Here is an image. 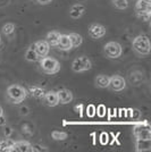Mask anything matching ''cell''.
I'll return each mask as SVG.
<instances>
[{
    "label": "cell",
    "mask_w": 151,
    "mask_h": 152,
    "mask_svg": "<svg viewBox=\"0 0 151 152\" xmlns=\"http://www.w3.org/2000/svg\"><path fill=\"white\" fill-rule=\"evenodd\" d=\"M26 95H27V91L21 85L13 84L7 88V96L9 101L14 104H18L21 102H23L25 100Z\"/></svg>",
    "instance_id": "obj_1"
},
{
    "label": "cell",
    "mask_w": 151,
    "mask_h": 152,
    "mask_svg": "<svg viewBox=\"0 0 151 152\" xmlns=\"http://www.w3.org/2000/svg\"><path fill=\"white\" fill-rule=\"evenodd\" d=\"M133 50L140 56H148L150 53V41L147 35H138L133 39Z\"/></svg>",
    "instance_id": "obj_2"
},
{
    "label": "cell",
    "mask_w": 151,
    "mask_h": 152,
    "mask_svg": "<svg viewBox=\"0 0 151 152\" xmlns=\"http://www.w3.org/2000/svg\"><path fill=\"white\" fill-rule=\"evenodd\" d=\"M39 61H40V67L42 72L47 75H54L60 70V64L55 58L45 56V57L40 58Z\"/></svg>",
    "instance_id": "obj_3"
},
{
    "label": "cell",
    "mask_w": 151,
    "mask_h": 152,
    "mask_svg": "<svg viewBox=\"0 0 151 152\" xmlns=\"http://www.w3.org/2000/svg\"><path fill=\"white\" fill-rule=\"evenodd\" d=\"M135 12L140 18L148 20L150 18L151 0H138L135 4Z\"/></svg>",
    "instance_id": "obj_4"
},
{
    "label": "cell",
    "mask_w": 151,
    "mask_h": 152,
    "mask_svg": "<svg viewBox=\"0 0 151 152\" xmlns=\"http://www.w3.org/2000/svg\"><path fill=\"white\" fill-rule=\"evenodd\" d=\"M92 68V63L88 57L85 56H81L77 57L73 60L72 63V69L75 73H82V72H86Z\"/></svg>",
    "instance_id": "obj_5"
},
{
    "label": "cell",
    "mask_w": 151,
    "mask_h": 152,
    "mask_svg": "<svg viewBox=\"0 0 151 152\" xmlns=\"http://www.w3.org/2000/svg\"><path fill=\"white\" fill-rule=\"evenodd\" d=\"M103 51L106 53V56L110 59H116V58H119L122 56V45L118 42H115V41H110L105 45L103 47Z\"/></svg>",
    "instance_id": "obj_6"
},
{
    "label": "cell",
    "mask_w": 151,
    "mask_h": 152,
    "mask_svg": "<svg viewBox=\"0 0 151 152\" xmlns=\"http://www.w3.org/2000/svg\"><path fill=\"white\" fill-rule=\"evenodd\" d=\"M133 133H134V136L136 137V140H151L150 127L147 123L134 127Z\"/></svg>",
    "instance_id": "obj_7"
},
{
    "label": "cell",
    "mask_w": 151,
    "mask_h": 152,
    "mask_svg": "<svg viewBox=\"0 0 151 152\" xmlns=\"http://www.w3.org/2000/svg\"><path fill=\"white\" fill-rule=\"evenodd\" d=\"M106 27L101 24H98V23H95V24H91L90 27H89V35L90 38L93 39V40H99V39L103 38L106 35Z\"/></svg>",
    "instance_id": "obj_8"
},
{
    "label": "cell",
    "mask_w": 151,
    "mask_h": 152,
    "mask_svg": "<svg viewBox=\"0 0 151 152\" xmlns=\"http://www.w3.org/2000/svg\"><path fill=\"white\" fill-rule=\"evenodd\" d=\"M108 88L113 90V91H122L126 88V81L119 75H114L110 77V81H109V85Z\"/></svg>",
    "instance_id": "obj_9"
},
{
    "label": "cell",
    "mask_w": 151,
    "mask_h": 152,
    "mask_svg": "<svg viewBox=\"0 0 151 152\" xmlns=\"http://www.w3.org/2000/svg\"><path fill=\"white\" fill-rule=\"evenodd\" d=\"M33 47H34V50H35V52L38 53V56L40 58L45 57L49 53V50H50V45L45 40H41V41L35 42L33 45Z\"/></svg>",
    "instance_id": "obj_10"
},
{
    "label": "cell",
    "mask_w": 151,
    "mask_h": 152,
    "mask_svg": "<svg viewBox=\"0 0 151 152\" xmlns=\"http://www.w3.org/2000/svg\"><path fill=\"white\" fill-rule=\"evenodd\" d=\"M57 96H58V101L62 104H68L73 101V93L67 89H62L57 91Z\"/></svg>",
    "instance_id": "obj_11"
},
{
    "label": "cell",
    "mask_w": 151,
    "mask_h": 152,
    "mask_svg": "<svg viewBox=\"0 0 151 152\" xmlns=\"http://www.w3.org/2000/svg\"><path fill=\"white\" fill-rule=\"evenodd\" d=\"M42 99L44 100V103L49 107H56L57 104H59L56 91H45Z\"/></svg>",
    "instance_id": "obj_12"
},
{
    "label": "cell",
    "mask_w": 151,
    "mask_h": 152,
    "mask_svg": "<svg viewBox=\"0 0 151 152\" xmlns=\"http://www.w3.org/2000/svg\"><path fill=\"white\" fill-rule=\"evenodd\" d=\"M56 47L63 51L70 50L73 47H72V42H70V39H69L68 34H60Z\"/></svg>",
    "instance_id": "obj_13"
},
{
    "label": "cell",
    "mask_w": 151,
    "mask_h": 152,
    "mask_svg": "<svg viewBox=\"0 0 151 152\" xmlns=\"http://www.w3.org/2000/svg\"><path fill=\"white\" fill-rule=\"evenodd\" d=\"M13 151L16 152H32L34 151V148L31 143L26 142V141H17L14 142Z\"/></svg>",
    "instance_id": "obj_14"
},
{
    "label": "cell",
    "mask_w": 151,
    "mask_h": 152,
    "mask_svg": "<svg viewBox=\"0 0 151 152\" xmlns=\"http://www.w3.org/2000/svg\"><path fill=\"white\" fill-rule=\"evenodd\" d=\"M85 12V7L81 5V4H76V5H73L69 9V16L72 18L77 19L82 16L83 14Z\"/></svg>",
    "instance_id": "obj_15"
},
{
    "label": "cell",
    "mask_w": 151,
    "mask_h": 152,
    "mask_svg": "<svg viewBox=\"0 0 151 152\" xmlns=\"http://www.w3.org/2000/svg\"><path fill=\"white\" fill-rule=\"evenodd\" d=\"M109 81H110V76L105 75V74H100L95 77V85L100 89H106L109 85Z\"/></svg>",
    "instance_id": "obj_16"
},
{
    "label": "cell",
    "mask_w": 151,
    "mask_h": 152,
    "mask_svg": "<svg viewBox=\"0 0 151 152\" xmlns=\"http://www.w3.org/2000/svg\"><path fill=\"white\" fill-rule=\"evenodd\" d=\"M26 91H27V93H30L32 96H34L37 99H42L45 93V90L41 86H30Z\"/></svg>",
    "instance_id": "obj_17"
},
{
    "label": "cell",
    "mask_w": 151,
    "mask_h": 152,
    "mask_svg": "<svg viewBox=\"0 0 151 152\" xmlns=\"http://www.w3.org/2000/svg\"><path fill=\"white\" fill-rule=\"evenodd\" d=\"M136 151H148L151 149V140H136Z\"/></svg>",
    "instance_id": "obj_18"
},
{
    "label": "cell",
    "mask_w": 151,
    "mask_h": 152,
    "mask_svg": "<svg viewBox=\"0 0 151 152\" xmlns=\"http://www.w3.org/2000/svg\"><path fill=\"white\" fill-rule=\"evenodd\" d=\"M60 37V33L56 31L49 32L45 37V41L49 43V45H52V47H56L57 42H58V39Z\"/></svg>",
    "instance_id": "obj_19"
},
{
    "label": "cell",
    "mask_w": 151,
    "mask_h": 152,
    "mask_svg": "<svg viewBox=\"0 0 151 152\" xmlns=\"http://www.w3.org/2000/svg\"><path fill=\"white\" fill-rule=\"evenodd\" d=\"M70 42H72V47L73 48H77L83 43V38L82 35H80L78 33H69L68 34Z\"/></svg>",
    "instance_id": "obj_20"
},
{
    "label": "cell",
    "mask_w": 151,
    "mask_h": 152,
    "mask_svg": "<svg viewBox=\"0 0 151 152\" xmlns=\"http://www.w3.org/2000/svg\"><path fill=\"white\" fill-rule=\"evenodd\" d=\"M14 141L10 139H6L0 141V151L2 152H10L13 151Z\"/></svg>",
    "instance_id": "obj_21"
},
{
    "label": "cell",
    "mask_w": 151,
    "mask_h": 152,
    "mask_svg": "<svg viewBox=\"0 0 151 152\" xmlns=\"http://www.w3.org/2000/svg\"><path fill=\"white\" fill-rule=\"evenodd\" d=\"M25 59L27 61H38L39 59H40V57L38 56V53L34 50V47H33V45H31V47L26 50Z\"/></svg>",
    "instance_id": "obj_22"
},
{
    "label": "cell",
    "mask_w": 151,
    "mask_h": 152,
    "mask_svg": "<svg viewBox=\"0 0 151 152\" xmlns=\"http://www.w3.org/2000/svg\"><path fill=\"white\" fill-rule=\"evenodd\" d=\"M111 4L115 8L123 10L128 7V0H111Z\"/></svg>",
    "instance_id": "obj_23"
},
{
    "label": "cell",
    "mask_w": 151,
    "mask_h": 152,
    "mask_svg": "<svg viewBox=\"0 0 151 152\" xmlns=\"http://www.w3.org/2000/svg\"><path fill=\"white\" fill-rule=\"evenodd\" d=\"M67 136H68V134L66 132H60V131H54L51 133V137L55 141H64L67 139Z\"/></svg>",
    "instance_id": "obj_24"
},
{
    "label": "cell",
    "mask_w": 151,
    "mask_h": 152,
    "mask_svg": "<svg viewBox=\"0 0 151 152\" xmlns=\"http://www.w3.org/2000/svg\"><path fill=\"white\" fill-rule=\"evenodd\" d=\"M15 32V25L13 23H6L5 25L2 26V33L5 35H10Z\"/></svg>",
    "instance_id": "obj_25"
},
{
    "label": "cell",
    "mask_w": 151,
    "mask_h": 152,
    "mask_svg": "<svg viewBox=\"0 0 151 152\" xmlns=\"http://www.w3.org/2000/svg\"><path fill=\"white\" fill-rule=\"evenodd\" d=\"M140 116H141V114H140V111H139L138 109L132 110V118L133 119H139V118H140Z\"/></svg>",
    "instance_id": "obj_26"
},
{
    "label": "cell",
    "mask_w": 151,
    "mask_h": 152,
    "mask_svg": "<svg viewBox=\"0 0 151 152\" xmlns=\"http://www.w3.org/2000/svg\"><path fill=\"white\" fill-rule=\"evenodd\" d=\"M0 126H6V118L4 117V115L0 116Z\"/></svg>",
    "instance_id": "obj_27"
},
{
    "label": "cell",
    "mask_w": 151,
    "mask_h": 152,
    "mask_svg": "<svg viewBox=\"0 0 151 152\" xmlns=\"http://www.w3.org/2000/svg\"><path fill=\"white\" fill-rule=\"evenodd\" d=\"M19 111H21V115H27V114H29V108H27V107H22Z\"/></svg>",
    "instance_id": "obj_28"
},
{
    "label": "cell",
    "mask_w": 151,
    "mask_h": 152,
    "mask_svg": "<svg viewBox=\"0 0 151 152\" xmlns=\"http://www.w3.org/2000/svg\"><path fill=\"white\" fill-rule=\"evenodd\" d=\"M12 132H13L12 127L7 126V127H6V129H5V135H6V136H9V135L12 134Z\"/></svg>",
    "instance_id": "obj_29"
},
{
    "label": "cell",
    "mask_w": 151,
    "mask_h": 152,
    "mask_svg": "<svg viewBox=\"0 0 151 152\" xmlns=\"http://www.w3.org/2000/svg\"><path fill=\"white\" fill-rule=\"evenodd\" d=\"M40 5H49L52 0H37Z\"/></svg>",
    "instance_id": "obj_30"
},
{
    "label": "cell",
    "mask_w": 151,
    "mask_h": 152,
    "mask_svg": "<svg viewBox=\"0 0 151 152\" xmlns=\"http://www.w3.org/2000/svg\"><path fill=\"white\" fill-rule=\"evenodd\" d=\"M89 116H95V107L93 106H89Z\"/></svg>",
    "instance_id": "obj_31"
},
{
    "label": "cell",
    "mask_w": 151,
    "mask_h": 152,
    "mask_svg": "<svg viewBox=\"0 0 151 152\" xmlns=\"http://www.w3.org/2000/svg\"><path fill=\"white\" fill-rule=\"evenodd\" d=\"M82 109H83V106H82V104H80V106H75L76 113H80V114H82Z\"/></svg>",
    "instance_id": "obj_32"
},
{
    "label": "cell",
    "mask_w": 151,
    "mask_h": 152,
    "mask_svg": "<svg viewBox=\"0 0 151 152\" xmlns=\"http://www.w3.org/2000/svg\"><path fill=\"white\" fill-rule=\"evenodd\" d=\"M1 115H4V110H2V108L0 106V116H1Z\"/></svg>",
    "instance_id": "obj_33"
},
{
    "label": "cell",
    "mask_w": 151,
    "mask_h": 152,
    "mask_svg": "<svg viewBox=\"0 0 151 152\" xmlns=\"http://www.w3.org/2000/svg\"><path fill=\"white\" fill-rule=\"evenodd\" d=\"M0 43H1V37H0Z\"/></svg>",
    "instance_id": "obj_34"
}]
</instances>
